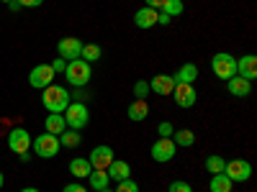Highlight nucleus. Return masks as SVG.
<instances>
[{
  "label": "nucleus",
  "instance_id": "1",
  "mask_svg": "<svg viewBox=\"0 0 257 192\" xmlns=\"http://www.w3.org/2000/svg\"><path fill=\"white\" fill-rule=\"evenodd\" d=\"M70 92L59 88V84H49V88H44V95H41V105L49 110V113H64L67 110V105H70Z\"/></svg>",
  "mask_w": 257,
  "mask_h": 192
},
{
  "label": "nucleus",
  "instance_id": "2",
  "mask_svg": "<svg viewBox=\"0 0 257 192\" xmlns=\"http://www.w3.org/2000/svg\"><path fill=\"white\" fill-rule=\"evenodd\" d=\"M64 77H67V82L72 88H85L93 77V70L85 59H72V62H67V67H64Z\"/></svg>",
  "mask_w": 257,
  "mask_h": 192
},
{
  "label": "nucleus",
  "instance_id": "3",
  "mask_svg": "<svg viewBox=\"0 0 257 192\" xmlns=\"http://www.w3.org/2000/svg\"><path fill=\"white\" fill-rule=\"evenodd\" d=\"M64 120H67V128H72V131H82L85 126L90 123V110H88V105L80 102V100H72L67 105V110L62 113Z\"/></svg>",
  "mask_w": 257,
  "mask_h": 192
},
{
  "label": "nucleus",
  "instance_id": "4",
  "mask_svg": "<svg viewBox=\"0 0 257 192\" xmlns=\"http://www.w3.org/2000/svg\"><path fill=\"white\" fill-rule=\"evenodd\" d=\"M211 70L219 80H231L234 74H237V59H234L231 54H226V52H219L211 59Z\"/></svg>",
  "mask_w": 257,
  "mask_h": 192
},
{
  "label": "nucleus",
  "instance_id": "5",
  "mask_svg": "<svg viewBox=\"0 0 257 192\" xmlns=\"http://www.w3.org/2000/svg\"><path fill=\"white\" fill-rule=\"evenodd\" d=\"M31 146H34L36 156H41V159H52V156H57V154H59V148H62L59 136H52V134H41V136H36V141H31Z\"/></svg>",
  "mask_w": 257,
  "mask_h": 192
},
{
  "label": "nucleus",
  "instance_id": "6",
  "mask_svg": "<svg viewBox=\"0 0 257 192\" xmlns=\"http://www.w3.org/2000/svg\"><path fill=\"white\" fill-rule=\"evenodd\" d=\"M54 74L57 72L52 70V64H36V67L29 72V84L34 90H44L54 82Z\"/></svg>",
  "mask_w": 257,
  "mask_h": 192
},
{
  "label": "nucleus",
  "instance_id": "7",
  "mask_svg": "<svg viewBox=\"0 0 257 192\" xmlns=\"http://www.w3.org/2000/svg\"><path fill=\"white\" fill-rule=\"evenodd\" d=\"M224 174L231 182H247L252 177V166H249L247 159H229L226 166H224Z\"/></svg>",
  "mask_w": 257,
  "mask_h": 192
},
{
  "label": "nucleus",
  "instance_id": "8",
  "mask_svg": "<svg viewBox=\"0 0 257 192\" xmlns=\"http://www.w3.org/2000/svg\"><path fill=\"white\" fill-rule=\"evenodd\" d=\"M31 141H34L31 134L26 131V128H21V126L13 128V131L8 134V148H11L13 154H18V156L29 152V148H31Z\"/></svg>",
  "mask_w": 257,
  "mask_h": 192
},
{
  "label": "nucleus",
  "instance_id": "9",
  "mask_svg": "<svg viewBox=\"0 0 257 192\" xmlns=\"http://www.w3.org/2000/svg\"><path fill=\"white\" fill-rule=\"evenodd\" d=\"M82 46H85V44H82L77 36H64V38H59L57 52H59V56H62L64 62H72V59H80Z\"/></svg>",
  "mask_w": 257,
  "mask_h": 192
},
{
  "label": "nucleus",
  "instance_id": "10",
  "mask_svg": "<svg viewBox=\"0 0 257 192\" xmlns=\"http://www.w3.org/2000/svg\"><path fill=\"white\" fill-rule=\"evenodd\" d=\"M175 152H178V146H175L173 138H157V141L152 144V159L160 162V164L175 159Z\"/></svg>",
  "mask_w": 257,
  "mask_h": 192
},
{
  "label": "nucleus",
  "instance_id": "11",
  "mask_svg": "<svg viewBox=\"0 0 257 192\" xmlns=\"http://www.w3.org/2000/svg\"><path fill=\"white\" fill-rule=\"evenodd\" d=\"M173 98H175V105L178 108H193L198 100V92L193 84H175L173 88Z\"/></svg>",
  "mask_w": 257,
  "mask_h": 192
},
{
  "label": "nucleus",
  "instance_id": "12",
  "mask_svg": "<svg viewBox=\"0 0 257 192\" xmlns=\"http://www.w3.org/2000/svg\"><path fill=\"white\" fill-rule=\"evenodd\" d=\"M116 156H113V148L111 146H95L93 152H90V156H88V162H90L93 169H108V164Z\"/></svg>",
  "mask_w": 257,
  "mask_h": 192
},
{
  "label": "nucleus",
  "instance_id": "13",
  "mask_svg": "<svg viewBox=\"0 0 257 192\" xmlns=\"http://www.w3.org/2000/svg\"><path fill=\"white\" fill-rule=\"evenodd\" d=\"M237 74L244 77L247 82H254V77H257V56L254 54H244L242 59H237Z\"/></svg>",
  "mask_w": 257,
  "mask_h": 192
},
{
  "label": "nucleus",
  "instance_id": "14",
  "mask_svg": "<svg viewBox=\"0 0 257 192\" xmlns=\"http://www.w3.org/2000/svg\"><path fill=\"white\" fill-rule=\"evenodd\" d=\"M173 80H175V84H193L198 80V67L193 62H185V64H180V70L173 74Z\"/></svg>",
  "mask_w": 257,
  "mask_h": 192
},
{
  "label": "nucleus",
  "instance_id": "15",
  "mask_svg": "<svg viewBox=\"0 0 257 192\" xmlns=\"http://www.w3.org/2000/svg\"><path fill=\"white\" fill-rule=\"evenodd\" d=\"M173 88H175L173 74H157V77H152V82H149V90L157 92V95H173Z\"/></svg>",
  "mask_w": 257,
  "mask_h": 192
},
{
  "label": "nucleus",
  "instance_id": "16",
  "mask_svg": "<svg viewBox=\"0 0 257 192\" xmlns=\"http://www.w3.org/2000/svg\"><path fill=\"white\" fill-rule=\"evenodd\" d=\"M105 172H108V180L121 182V180H128V177H132V166H128V162H123V159H113Z\"/></svg>",
  "mask_w": 257,
  "mask_h": 192
},
{
  "label": "nucleus",
  "instance_id": "17",
  "mask_svg": "<svg viewBox=\"0 0 257 192\" xmlns=\"http://www.w3.org/2000/svg\"><path fill=\"white\" fill-rule=\"evenodd\" d=\"M226 90L234 95V98H247L252 92V82H247L244 77L239 74H234L231 80H226Z\"/></svg>",
  "mask_w": 257,
  "mask_h": 192
},
{
  "label": "nucleus",
  "instance_id": "18",
  "mask_svg": "<svg viewBox=\"0 0 257 192\" xmlns=\"http://www.w3.org/2000/svg\"><path fill=\"white\" fill-rule=\"evenodd\" d=\"M157 13L160 10H155V8H139L137 13H134V24L139 26V28H152V26H157Z\"/></svg>",
  "mask_w": 257,
  "mask_h": 192
},
{
  "label": "nucleus",
  "instance_id": "19",
  "mask_svg": "<svg viewBox=\"0 0 257 192\" xmlns=\"http://www.w3.org/2000/svg\"><path fill=\"white\" fill-rule=\"evenodd\" d=\"M44 128H47V134L59 136V134L67 131V120H64V116H62V113H49V118L44 120Z\"/></svg>",
  "mask_w": 257,
  "mask_h": 192
},
{
  "label": "nucleus",
  "instance_id": "20",
  "mask_svg": "<svg viewBox=\"0 0 257 192\" xmlns=\"http://www.w3.org/2000/svg\"><path fill=\"white\" fill-rule=\"evenodd\" d=\"M128 120H134V123H142L147 116H149V105L147 100H134L132 105H128V110H126Z\"/></svg>",
  "mask_w": 257,
  "mask_h": 192
},
{
  "label": "nucleus",
  "instance_id": "21",
  "mask_svg": "<svg viewBox=\"0 0 257 192\" xmlns=\"http://www.w3.org/2000/svg\"><path fill=\"white\" fill-rule=\"evenodd\" d=\"M90 172H93V166H90L88 159H72V162H70V174H72L75 180H88Z\"/></svg>",
  "mask_w": 257,
  "mask_h": 192
},
{
  "label": "nucleus",
  "instance_id": "22",
  "mask_svg": "<svg viewBox=\"0 0 257 192\" xmlns=\"http://www.w3.org/2000/svg\"><path fill=\"white\" fill-rule=\"evenodd\" d=\"M231 180L224 174V172H219V174H211V182H208V190L211 192H231Z\"/></svg>",
  "mask_w": 257,
  "mask_h": 192
},
{
  "label": "nucleus",
  "instance_id": "23",
  "mask_svg": "<svg viewBox=\"0 0 257 192\" xmlns=\"http://www.w3.org/2000/svg\"><path fill=\"white\" fill-rule=\"evenodd\" d=\"M88 180H90V187L95 190V192H100V190H105L108 187V172H105V169H93V172L88 174Z\"/></svg>",
  "mask_w": 257,
  "mask_h": 192
},
{
  "label": "nucleus",
  "instance_id": "24",
  "mask_svg": "<svg viewBox=\"0 0 257 192\" xmlns=\"http://www.w3.org/2000/svg\"><path fill=\"white\" fill-rule=\"evenodd\" d=\"M175 141V146H183V148H188V146H193L196 144V134L190 131V128H180V131H173V136H170Z\"/></svg>",
  "mask_w": 257,
  "mask_h": 192
},
{
  "label": "nucleus",
  "instance_id": "25",
  "mask_svg": "<svg viewBox=\"0 0 257 192\" xmlns=\"http://www.w3.org/2000/svg\"><path fill=\"white\" fill-rule=\"evenodd\" d=\"M80 131H72V128H67L64 134H59V144H62V148H75V146H80Z\"/></svg>",
  "mask_w": 257,
  "mask_h": 192
},
{
  "label": "nucleus",
  "instance_id": "26",
  "mask_svg": "<svg viewBox=\"0 0 257 192\" xmlns=\"http://www.w3.org/2000/svg\"><path fill=\"white\" fill-rule=\"evenodd\" d=\"M100 56H103V49H100L98 44H85V46H82V54H80V59H85L88 64H90V62H98Z\"/></svg>",
  "mask_w": 257,
  "mask_h": 192
},
{
  "label": "nucleus",
  "instance_id": "27",
  "mask_svg": "<svg viewBox=\"0 0 257 192\" xmlns=\"http://www.w3.org/2000/svg\"><path fill=\"white\" fill-rule=\"evenodd\" d=\"M224 166H226V159H224V156H219V154H211V156L206 159V169H208L211 174L224 172Z\"/></svg>",
  "mask_w": 257,
  "mask_h": 192
},
{
  "label": "nucleus",
  "instance_id": "28",
  "mask_svg": "<svg viewBox=\"0 0 257 192\" xmlns=\"http://www.w3.org/2000/svg\"><path fill=\"white\" fill-rule=\"evenodd\" d=\"M183 8H185V6H183V0H165V6H162L160 10H162V13H167L170 18H173V16H180V13H183Z\"/></svg>",
  "mask_w": 257,
  "mask_h": 192
},
{
  "label": "nucleus",
  "instance_id": "29",
  "mask_svg": "<svg viewBox=\"0 0 257 192\" xmlns=\"http://www.w3.org/2000/svg\"><path fill=\"white\" fill-rule=\"evenodd\" d=\"M113 192H139V184L128 177V180H121V182H116V190Z\"/></svg>",
  "mask_w": 257,
  "mask_h": 192
},
{
  "label": "nucleus",
  "instance_id": "30",
  "mask_svg": "<svg viewBox=\"0 0 257 192\" xmlns=\"http://www.w3.org/2000/svg\"><path fill=\"white\" fill-rule=\"evenodd\" d=\"M134 95H137V100H144L149 95V82H144V80L134 82Z\"/></svg>",
  "mask_w": 257,
  "mask_h": 192
},
{
  "label": "nucleus",
  "instance_id": "31",
  "mask_svg": "<svg viewBox=\"0 0 257 192\" xmlns=\"http://www.w3.org/2000/svg\"><path fill=\"white\" fill-rule=\"evenodd\" d=\"M167 192H193V187H190L188 182H183V180H175L173 184H170Z\"/></svg>",
  "mask_w": 257,
  "mask_h": 192
},
{
  "label": "nucleus",
  "instance_id": "32",
  "mask_svg": "<svg viewBox=\"0 0 257 192\" xmlns=\"http://www.w3.org/2000/svg\"><path fill=\"white\" fill-rule=\"evenodd\" d=\"M173 131H175L173 123H167V120L157 126V134H160V138H170V136H173Z\"/></svg>",
  "mask_w": 257,
  "mask_h": 192
},
{
  "label": "nucleus",
  "instance_id": "33",
  "mask_svg": "<svg viewBox=\"0 0 257 192\" xmlns=\"http://www.w3.org/2000/svg\"><path fill=\"white\" fill-rule=\"evenodd\" d=\"M64 67H67V62H64L62 56H57V59L52 62V70H54V72H64Z\"/></svg>",
  "mask_w": 257,
  "mask_h": 192
},
{
  "label": "nucleus",
  "instance_id": "34",
  "mask_svg": "<svg viewBox=\"0 0 257 192\" xmlns=\"http://www.w3.org/2000/svg\"><path fill=\"white\" fill-rule=\"evenodd\" d=\"M44 0H18V6L21 8H36V6H41Z\"/></svg>",
  "mask_w": 257,
  "mask_h": 192
},
{
  "label": "nucleus",
  "instance_id": "35",
  "mask_svg": "<svg viewBox=\"0 0 257 192\" xmlns=\"http://www.w3.org/2000/svg\"><path fill=\"white\" fill-rule=\"evenodd\" d=\"M62 192H88V190H85L82 184H77V182H72V184H67V187H64Z\"/></svg>",
  "mask_w": 257,
  "mask_h": 192
},
{
  "label": "nucleus",
  "instance_id": "36",
  "mask_svg": "<svg viewBox=\"0 0 257 192\" xmlns=\"http://www.w3.org/2000/svg\"><path fill=\"white\" fill-rule=\"evenodd\" d=\"M147 3V8H155V10H160L162 6H165V0H144Z\"/></svg>",
  "mask_w": 257,
  "mask_h": 192
},
{
  "label": "nucleus",
  "instance_id": "37",
  "mask_svg": "<svg viewBox=\"0 0 257 192\" xmlns=\"http://www.w3.org/2000/svg\"><path fill=\"white\" fill-rule=\"evenodd\" d=\"M170 20H173V18H170L167 13H162V10L157 13V24H162V26H167V24H170Z\"/></svg>",
  "mask_w": 257,
  "mask_h": 192
},
{
  "label": "nucleus",
  "instance_id": "38",
  "mask_svg": "<svg viewBox=\"0 0 257 192\" xmlns=\"http://www.w3.org/2000/svg\"><path fill=\"white\" fill-rule=\"evenodd\" d=\"M8 8H11V10H13V13H16V10H18V8H21V6H18V0H11V3H8Z\"/></svg>",
  "mask_w": 257,
  "mask_h": 192
},
{
  "label": "nucleus",
  "instance_id": "39",
  "mask_svg": "<svg viewBox=\"0 0 257 192\" xmlns=\"http://www.w3.org/2000/svg\"><path fill=\"white\" fill-rule=\"evenodd\" d=\"M21 192H39L36 187H26V190H21Z\"/></svg>",
  "mask_w": 257,
  "mask_h": 192
},
{
  "label": "nucleus",
  "instance_id": "40",
  "mask_svg": "<svg viewBox=\"0 0 257 192\" xmlns=\"http://www.w3.org/2000/svg\"><path fill=\"white\" fill-rule=\"evenodd\" d=\"M3 184H6V177H3V174H0V190H3Z\"/></svg>",
  "mask_w": 257,
  "mask_h": 192
},
{
  "label": "nucleus",
  "instance_id": "41",
  "mask_svg": "<svg viewBox=\"0 0 257 192\" xmlns=\"http://www.w3.org/2000/svg\"><path fill=\"white\" fill-rule=\"evenodd\" d=\"M100 192H113V190H108V187H105V190H100Z\"/></svg>",
  "mask_w": 257,
  "mask_h": 192
},
{
  "label": "nucleus",
  "instance_id": "42",
  "mask_svg": "<svg viewBox=\"0 0 257 192\" xmlns=\"http://www.w3.org/2000/svg\"><path fill=\"white\" fill-rule=\"evenodd\" d=\"M0 3H6V6H8V3H11V0H0Z\"/></svg>",
  "mask_w": 257,
  "mask_h": 192
}]
</instances>
